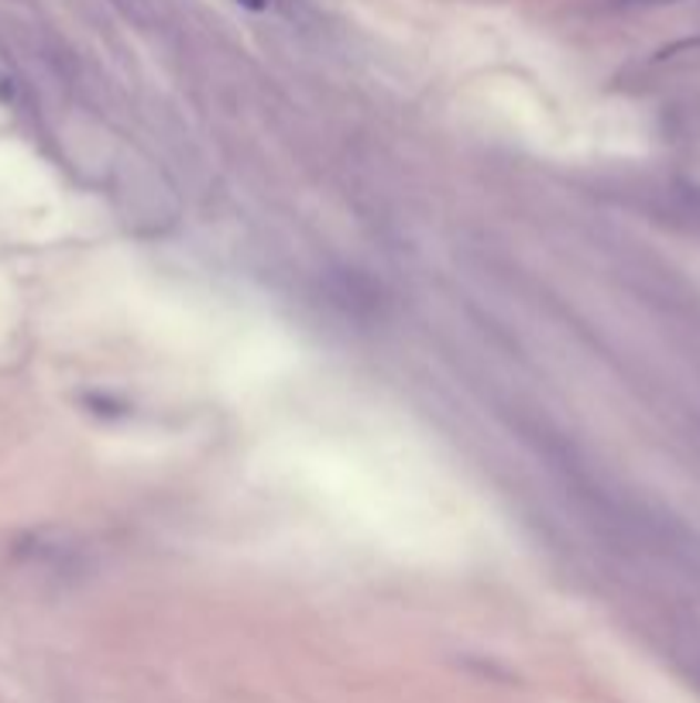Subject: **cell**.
I'll return each mask as SVG.
<instances>
[{
    "label": "cell",
    "mask_w": 700,
    "mask_h": 703,
    "mask_svg": "<svg viewBox=\"0 0 700 703\" xmlns=\"http://www.w3.org/2000/svg\"><path fill=\"white\" fill-rule=\"evenodd\" d=\"M237 4H244L248 11H265V8H268V0H237Z\"/></svg>",
    "instance_id": "3"
},
{
    "label": "cell",
    "mask_w": 700,
    "mask_h": 703,
    "mask_svg": "<svg viewBox=\"0 0 700 703\" xmlns=\"http://www.w3.org/2000/svg\"><path fill=\"white\" fill-rule=\"evenodd\" d=\"M11 93H14L11 69H8V62H4V59H0V100H11Z\"/></svg>",
    "instance_id": "1"
},
{
    "label": "cell",
    "mask_w": 700,
    "mask_h": 703,
    "mask_svg": "<svg viewBox=\"0 0 700 703\" xmlns=\"http://www.w3.org/2000/svg\"><path fill=\"white\" fill-rule=\"evenodd\" d=\"M628 8H662V4H677V0H621Z\"/></svg>",
    "instance_id": "2"
}]
</instances>
